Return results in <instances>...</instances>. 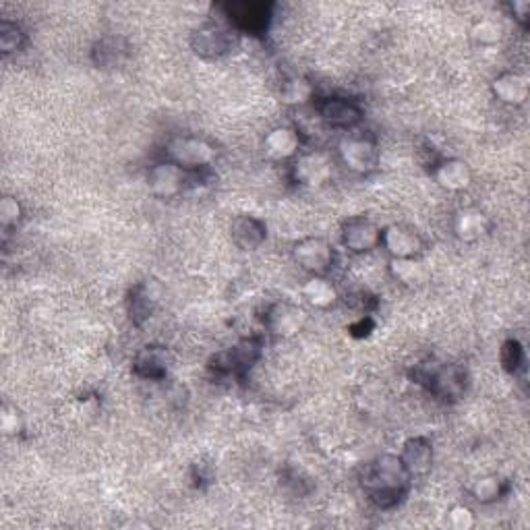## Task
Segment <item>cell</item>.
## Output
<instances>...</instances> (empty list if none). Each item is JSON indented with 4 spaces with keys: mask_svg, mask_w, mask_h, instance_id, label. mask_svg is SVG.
<instances>
[{
    "mask_svg": "<svg viewBox=\"0 0 530 530\" xmlns=\"http://www.w3.org/2000/svg\"><path fill=\"white\" fill-rule=\"evenodd\" d=\"M264 149L274 160H288V157L297 156L301 149L299 130L292 127L272 129L264 139Z\"/></svg>",
    "mask_w": 530,
    "mask_h": 530,
    "instance_id": "19",
    "label": "cell"
},
{
    "mask_svg": "<svg viewBox=\"0 0 530 530\" xmlns=\"http://www.w3.org/2000/svg\"><path fill=\"white\" fill-rule=\"evenodd\" d=\"M400 460L410 477H421L431 471L433 464V445L427 437H410L404 444Z\"/></svg>",
    "mask_w": 530,
    "mask_h": 530,
    "instance_id": "16",
    "label": "cell"
},
{
    "mask_svg": "<svg viewBox=\"0 0 530 530\" xmlns=\"http://www.w3.org/2000/svg\"><path fill=\"white\" fill-rule=\"evenodd\" d=\"M22 216H23L22 203H19L15 197L4 195L3 202H0V224H3V230H9L13 229V226H17Z\"/></svg>",
    "mask_w": 530,
    "mask_h": 530,
    "instance_id": "31",
    "label": "cell"
},
{
    "mask_svg": "<svg viewBox=\"0 0 530 530\" xmlns=\"http://www.w3.org/2000/svg\"><path fill=\"white\" fill-rule=\"evenodd\" d=\"M454 230H456L460 240H466V243H474V240L483 238L485 234L491 230V222L481 210L468 208L463 210L456 216V222H454Z\"/></svg>",
    "mask_w": 530,
    "mask_h": 530,
    "instance_id": "22",
    "label": "cell"
},
{
    "mask_svg": "<svg viewBox=\"0 0 530 530\" xmlns=\"http://www.w3.org/2000/svg\"><path fill=\"white\" fill-rule=\"evenodd\" d=\"M292 257L305 272L323 276L334 265V247L326 238L307 237L294 245Z\"/></svg>",
    "mask_w": 530,
    "mask_h": 530,
    "instance_id": "4",
    "label": "cell"
},
{
    "mask_svg": "<svg viewBox=\"0 0 530 530\" xmlns=\"http://www.w3.org/2000/svg\"><path fill=\"white\" fill-rule=\"evenodd\" d=\"M259 342L257 340H245L237 344L230 350L220 353L216 359L211 361V369L218 375H243L247 369H251V364L259 359Z\"/></svg>",
    "mask_w": 530,
    "mask_h": 530,
    "instance_id": "10",
    "label": "cell"
},
{
    "mask_svg": "<svg viewBox=\"0 0 530 530\" xmlns=\"http://www.w3.org/2000/svg\"><path fill=\"white\" fill-rule=\"evenodd\" d=\"M313 87L307 84L305 79H291L288 84L282 87V100L286 104H305V102L311 100Z\"/></svg>",
    "mask_w": 530,
    "mask_h": 530,
    "instance_id": "29",
    "label": "cell"
},
{
    "mask_svg": "<svg viewBox=\"0 0 530 530\" xmlns=\"http://www.w3.org/2000/svg\"><path fill=\"white\" fill-rule=\"evenodd\" d=\"M433 176H436L439 187L447 191H464L472 181L471 166L458 157H447V160L437 162L433 168Z\"/></svg>",
    "mask_w": 530,
    "mask_h": 530,
    "instance_id": "17",
    "label": "cell"
},
{
    "mask_svg": "<svg viewBox=\"0 0 530 530\" xmlns=\"http://www.w3.org/2000/svg\"><path fill=\"white\" fill-rule=\"evenodd\" d=\"M224 15L240 31L247 33H264L272 22L270 3H230L224 4Z\"/></svg>",
    "mask_w": 530,
    "mask_h": 530,
    "instance_id": "6",
    "label": "cell"
},
{
    "mask_svg": "<svg viewBox=\"0 0 530 530\" xmlns=\"http://www.w3.org/2000/svg\"><path fill=\"white\" fill-rule=\"evenodd\" d=\"M189 170L176 166L175 162H160L148 172V187L156 197L172 199L181 195L189 184Z\"/></svg>",
    "mask_w": 530,
    "mask_h": 530,
    "instance_id": "7",
    "label": "cell"
},
{
    "mask_svg": "<svg viewBox=\"0 0 530 530\" xmlns=\"http://www.w3.org/2000/svg\"><path fill=\"white\" fill-rule=\"evenodd\" d=\"M25 46V31L17 23L3 22L0 25V48H3L4 54L19 52Z\"/></svg>",
    "mask_w": 530,
    "mask_h": 530,
    "instance_id": "28",
    "label": "cell"
},
{
    "mask_svg": "<svg viewBox=\"0 0 530 530\" xmlns=\"http://www.w3.org/2000/svg\"><path fill=\"white\" fill-rule=\"evenodd\" d=\"M168 363H170V359H168L166 348L146 346L137 353L135 363H133V371L139 377H143V380L157 382V380H162V377H166Z\"/></svg>",
    "mask_w": 530,
    "mask_h": 530,
    "instance_id": "18",
    "label": "cell"
},
{
    "mask_svg": "<svg viewBox=\"0 0 530 530\" xmlns=\"http://www.w3.org/2000/svg\"><path fill=\"white\" fill-rule=\"evenodd\" d=\"M307 315L301 307L292 305V302H278L267 311V329L272 334L280 336V338H291L297 336L302 328H305Z\"/></svg>",
    "mask_w": 530,
    "mask_h": 530,
    "instance_id": "13",
    "label": "cell"
},
{
    "mask_svg": "<svg viewBox=\"0 0 530 530\" xmlns=\"http://www.w3.org/2000/svg\"><path fill=\"white\" fill-rule=\"evenodd\" d=\"M0 425H3V431L6 433V436H17V433H22L23 429L22 417H19V412L15 409H11V406H4L3 409Z\"/></svg>",
    "mask_w": 530,
    "mask_h": 530,
    "instance_id": "33",
    "label": "cell"
},
{
    "mask_svg": "<svg viewBox=\"0 0 530 530\" xmlns=\"http://www.w3.org/2000/svg\"><path fill=\"white\" fill-rule=\"evenodd\" d=\"M338 151L344 166L356 172V175H369L371 170L377 168V162H380V151H377V146L369 137H344L338 146Z\"/></svg>",
    "mask_w": 530,
    "mask_h": 530,
    "instance_id": "5",
    "label": "cell"
},
{
    "mask_svg": "<svg viewBox=\"0 0 530 530\" xmlns=\"http://www.w3.org/2000/svg\"><path fill=\"white\" fill-rule=\"evenodd\" d=\"M156 302H157V291L151 282H143V284L135 286L129 299L130 319L141 326L143 321H148L151 318V313H154L156 309Z\"/></svg>",
    "mask_w": 530,
    "mask_h": 530,
    "instance_id": "23",
    "label": "cell"
},
{
    "mask_svg": "<svg viewBox=\"0 0 530 530\" xmlns=\"http://www.w3.org/2000/svg\"><path fill=\"white\" fill-rule=\"evenodd\" d=\"M472 498L479 501V504H491V501L499 499V495L504 493V481L495 474H487V477H481L474 481L472 485Z\"/></svg>",
    "mask_w": 530,
    "mask_h": 530,
    "instance_id": "26",
    "label": "cell"
},
{
    "mask_svg": "<svg viewBox=\"0 0 530 530\" xmlns=\"http://www.w3.org/2000/svg\"><path fill=\"white\" fill-rule=\"evenodd\" d=\"M415 380L442 402H456L466 391V371L458 364L425 361L415 367Z\"/></svg>",
    "mask_w": 530,
    "mask_h": 530,
    "instance_id": "2",
    "label": "cell"
},
{
    "mask_svg": "<svg viewBox=\"0 0 530 530\" xmlns=\"http://www.w3.org/2000/svg\"><path fill=\"white\" fill-rule=\"evenodd\" d=\"M447 525L456 530H468L474 526V514L466 506H456L447 514Z\"/></svg>",
    "mask_w": 530,
    "mask_h": 530,
    "instance_id": "32",
    "label": "cell"
},
{
    "mask_svg": "<svg viewBox=\"0 0 530 530\" xmlns=\"http://www.w3.org/2000/svg\"><path fill=\"white\" fill-rule=\"evenodd\" d=\"M129 54H130V48L127 44V40L119 36L102 38L92 50L94 63L102 68L121 67L129 58Z\"/></svg>",
    "mask_w": 530,
    "mask_h": 530,
    "instance_id": "21",
    "label": "cell"
},
{
    "mask_svg": "<svg viewBox=\"0 0 530 530\" xmlns=\"http://www.w3.org/2000/svg\"><path fill=\"white\" fill-rule=\"evenodd\" d=\"M230 232H232L234 245H237L238 249H243V251L259 249V247L264 245L265 237H267L265 224L261 222L259 218L247 216V213H243V216H237L232 220Z\"/></svg>",
    "mask_w": 530,
    "mask_h": 530,
    "instance_id": "15",
    "label": "cell"
},
{
    "mask_svg": "<svg viewBox=\"0 0 530 530\" xmlns=\"http://www.w3.org/2000/svg\"><path fill=\"white\" fill-rule=\"evenodd\" d=\"M168 160L175 162L176 166H181L189 172H197L211 166L213 157H216V149L210 141L202 139V137H175L166 148Z\"/></svg>",
    "mask_w": 530,
    "mask_h": 530,
    "instance_id": "3",
    "label": "cell"
},
{
    "mask_svg": "<svg viewBox=\"0 0 530 530\" xmlns=\"http://www.w3.org/2000/svg\"><path fill=\"white\" fill-rule=\"evenodd\" d=\"M410 474L406 471L400 456L382 454L367 466L363 474V489L377 508H394L404 498L409 489Z\"/></svg>",
    "mask_w": 530,
    "mask_h": 530,
    "instance_id": "1",
    "label": "cell"
},
{
    "mask_svg": "<svg viewBox=\"0 0 530 530\" xmlns=\"http://www.w3.org/2000/svg\"><path fill=\"white\" fill-rule=\"evenodd\" d=\"M382 245L391 255V259L418 257L423 251L421 234L404 224H391L382 230Z\"/></svg>",
    "mask_w": 530,
    "mask_h": 530,
    "instance_id": "11",
    "label": "cell"
},
{
    "mask_svg": "<svg viewBox=\"0 0 530 530\" xmlns=\"http://www.w3.org/2000/svg\"><path fill=\"white\" fill-rule=\"evenodd\" d=\"M501 364L508 373H520L526 369V353L518 340H508L501 348Z\"/></svg>",
    "mask_w": 530,
    "mask_h": 530,
    "instance_id": "27",
    "label": "cell"
},
{
    "mask_svg": "<svg viewBox=\"0 0 530 530\" xmlns=\"http://www.w3.org/2000/svg\"><path fill=\"white\" fill-rule=\"evenodd\" d=\"M294 181L307 187H319L332 178V160L321 151L302 154L292 166Z\"/></svg>",
    "mask_w": 530,
    "mask_h": 530,
    "instance_id": "12",
    "label": "cell"
},
{
    "mask_svg": "<svg viewBox=\"0 0 530 530\" xmlns=\"http://www.w3.org/2000/svg\"><path fill=\"white\" fill-rule=\"evenodd\" d=\"M512 13H514L516 22L526 25L528 23V13H530V3H526V0H518V3L512 4Z\"/></svg>",
    "mask_w": 530,
    "mask_h": 530,
    "instance_id": "34",
    "label": "cell"
},
{
    "mask_svg": "<svg viewBox=\"0 0 530 530\" xmlns=\"http://www.w3.org/2000/svg\"><path fill=\"white\" fill-rule=\"evenodd\" d=\"M504 36V25L495 19H481V22L472 27V38L479 44H495L499 42Z\"/></svg>",
    "mask_w": 530,
    "mask_h": 530,
    "instance_id": "30",
    "label": "cell"
},
{
    "mask_svg": "<svg viewBox=\"0 0 530 530\" xmlns=\"http://www.w3.org/2000/svg\"><path fill=\"white\" fill-rule=\"evenodd\" d=\"M491 92L495 98L509 106H520L528 100V79L520 73H501L491 84Z\"/></svg>",
    "mask_w": 530,
    "mask_h": 530,
    "instance_id": "20",
    "label": "cell"
},
{
    "mask_svg": "<svg viewBox=\"0 0 530 530\" xmlns=\"http://www.w3.org/2000/svg\"><path fill=\"white\" fill-rule=\"evenodd\" d=\"M319 116L334 129H353L363 119V110L348 98H326L319 104Z\"/></svg>",
    "mask_w": 530,
    "mask_h": 530,
    "instance_id": "14",
    "label": "cell"
},
{
    "mask_svg": "<svg viewBox=\"0 0 530 530\" xmlns=\"http://www.w3.org/2000/svg\"><path fill=\"white\" fill-rule=\"evenodd\" d=\"M390 272H391V276H394L398 282H402V284H406V286H418V284H423V282H427V278H429L427 267L417 257L391 259Z\"/></svg>",
    "mask_w": 530,
    "mask_h": 530,
    "instance_id": "24",
    "label": "cell"
},
{
    "mask_svg": "<svg viewBox=\"0 0 530 530\" xmlns=\"http://www.w3.org/2000/svg\"><path fill=\"white\" fill-rule=\"evenodd\" d=\"M342 243L350 253H369L382 245V229L367 218H353L342 226Z\"/></svg>",
    "mask_w": 530,
    "mask_h": 530,
    "instance_id": "9",
    "label": "cell"
},
{
    "mask_svg": "<svg viewBox=\"0 0 530 530\" xmlns=\"http://www.w3.org/2000/svg\"><path fill=\"white\" fill-rule=\"evenodd\" d=\"M302 294H305V299L318 309L332 307L336 299H338V292H336L332 282H328L321 276H313L311 280H309L305 288H302Z\"/></svg>",
    "mask_w": 530,
    "mask_h": 530,
    "instance_id": "25",
    "label": "cell"
},
{
    "mask_svg": "<svg viewBox=\"0 0 530 530\" xmlns=\"http://www.w3.org/2000/svg\"><path fill=\"white\" fill-rule=\"evenodd\" d=\"M234 38L230 30H226L220 23H205L199 30L193 31L191 48L202 58H220L226 52L232 50Z\"/></svg>",
    "mask_w": 530,
    "mask_h": 530,
    "instance_id": "8",
    "label": "cell"
}]
</instances>
